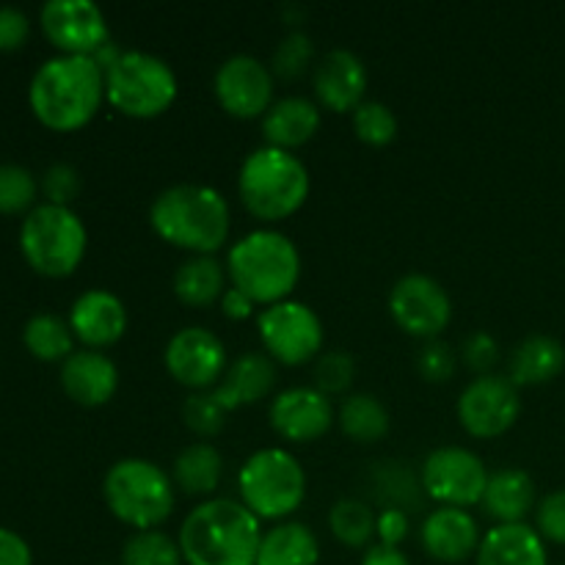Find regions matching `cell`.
I'll list each match as a JSON object with an SVG mask.
<instances>
[{
    "mask_svg": "<svg viewBox=\"0 0 565 565\" xmlns=\"http://www.w3.org/2000/svg\"><path fill=\"white\" fill-rule=\"evenodd\" d=\"M28 99L33 116L50 130H81L103 105L105 72L94 55H55L36 70Z\"/></svg>",
    "mask_w": 565,
    "mask_h": 565,
    "instance_id": "obj_1",
    "label": "cell"
},
{
    "mask_svg": "<svg viewBox=\"0 0 565 565\" xmlns=\"http://www.w3.org/2000/svg\"><path fill=\"white\" fill-rule=\"evenodd\" d=\"M177 541L188 565H257L263 527L243 502L213 497L188 513Z\"/></svg>",
    "mask_w": 565,
    "mask_h": 565,
    "instance_id": "obj_2",
    "label": "cell"
},
{
    "mask_svg": "<svg viewBox=\"0 0 565 565\" xmlns=\"http://www.w3.org/2000/svg\"><path fill=\"white\" fill-rule=\"evenodd\" d=\"M149 224L177 248L191 254H215L230 237L232 213L224 193L196 182H180L154 196Z\"/></svg>",
    "mask_w": 565,
    "mask_h": 565,
    "instance_id": "obj_3",
    "label": "cell"
},
{
    "mask_svg": "<svg viewBox=\"0 0 565 565\" xmlns=\"http://www.w3.org/2000/svg\"><path fill=\"white\" fill-rule=\"evenodd\" d=\"M226 276L232 287L246 292L254 303L287 301L301 279V252L276 230H254L232 243L226 254Z\"/></svg>",
    "mask_w": 565,
    "mask_h": 565,
    "instance_id": "obj_4",
    "label": "cell"
},
{
    "mask_svg": "<svg viewBox=\"0 0 565 565\" xmlns=\"http://www.w3.org/2000/svg\"><path fill=\"white\" fill-rule=\"evenodd\" d=\"M309 169L298 154L279 147H259L246 154L237 174V191L254 218L281 221L303 207L309 196Z\"/></svg>",
    "mask_w": 565,
    "mask_h": 565,
    "instance_id": "obj_5",
    "label": "cell"
},
{
    "mask_svg": "<svg viewBox=\"0 0 565 565\" xmlns=\"http://www.w3.org/2000/svg\"><path fill=\"white\" fill-rule=\"evenodd\" d=\"M108 511L127 527L158 530L174 511V478L147 461V458H121L108 469L103 483Z\"/></svg>",
    "mask_w": 565,
    "mask_h": 565,
    "instance_id": "obj_6",
    "label": "cell"
},
{
    "mask_svg": "<svg viewBox=\"0 0 565 565\" xmlns=\"http://www.w3.org/2000/svg\"><path fill=\"white\" fill-rule=\"evenodd\" d=\"M88 235L81 215L58 204H36L20 226V248L36 274L64 279L86 257Z\"/></svg>",
    "mask_w": 565,
    "mask_h": 565,
    "instance_id": "obj_7",
    "label": "cell"
},
{
    "mask_svg": "<svg viewBox=\"0 0 565 565\" xmlns=\"http://www.w3.org/2000/svg\"><path fill=\"white\" fill-rule=\"evenodd\" d=\"M241 502L263 522L292 516L307 500V472L292 452L265 447L246 458L237 475Z\"/></svg>",
    "mask_w": 565,
    "mask_h": 565,
    "instance_id": "obj_8",
    "label": "cell"
},
{
    "mask_svg": "<svg viewBox=\"0 0 565 565\" xmlns=\"http://www.w3.org/2000/svg\"><path fill=\"white\" fill-rule=\"evenodd\" d=\"M177 75L163 58L143 50H121L105 70V99L132 119H154L174 105Z\"/></svg>",
    "mask_w": 565,
    "mask_h": 565,
    "instance_id": "obj_9",
    "label": "cell"
},
{
    "mask_svg": "<svg viewBox=\"0 0 565 565\" xmlns=\"http://www.w3.org/2000/svg\"><path fill=\"white\" fill-rule=\"evenodd\" d=\"M259 340L274 362L298 367L323 353V323L318 312L301 301H279L257 318Z\"/></svg>",
    "mask_w": 565,
    "mask_h": 565,
    "instance_id": "obj_10",
    "label": "cell"
},
{
    "mask_svg": "<svg viewBox=\"0 0 565 565\" xmlns=\"http://www.w3.org/2000/svg\"><path fill=\"white\" fill-rule=\"evenodd\" d=\"M423 489L441 508H472L483 502L489 469L478 452L467 447H439L423 463Z\"/></svg>",
    "mask_w": 565,
    "mask_h": 565,
    "instance_id": "obj_11",
    "label": "cell"
},
{
    "mask_svg": "<svg viewBox=\"0 0 565 565\" xmlns=\"http://www.w3.org/2000/svg\"><path fill=\"white\" fill-rule=\"evenodd\" d=\"M522 414L519 386L508 375H478L458 397V419L475 439H497L516 425Z\"/></svg>",
    "mask_w": 565,
    "mask_h": 565,
    "instance_id": "obj_12",
    "label": "cell"
},
{
    "mask_svg": "<svg viewBox=\"0 0 565 565\" xmlns=\"http://www.w3.org/2000/svg\"><path fill=\"white\" fill-rule=\"evenodd\" d=\"M390 312L406 334L419 340H439L450 326L452 301L445 287L428 274H406L392 285Z\"/></svg>",
    "mask_w": 565,
    "mask_h": 565,
    "instance_id": "obj_13",
    "label": "cell"
},
{
    "mask_svg": "<svg viewBox=\"0 0 565 565\" xmlns=\"http://www.w3.org/2000/svg\"><path fill=\"white\" fill-rule=\"evenodd\" d=\"M166 370L193 392L215 390L226 373V348L204 326H188L169 340L163 353Z\"/></svg>",
    "mask_w": 565,
    "mask_h": 565,
    "instance_id": "obj_14",
    "label": "cell"
},
{
    "mask_svg": "<svg viewBox=\"0 0 565 565\" xmlns=\"http://www.w3.org/2000/svg\"><path fill=\"white\" fill-rule=\"evenodd\" d=\"M39 17L61 55H97L110 42L108 17L92 0H50Z\"/></svg>",
    "mask_w": 565,
    "mask_h": 565,
    "instance_id": "obj_15",
    "label": "cell"
},
{
    "mask_svg": "<svg viewBox=\"0 0 565 565\" xmlns=\"http://www.w3.org/2000/svg\"><path fill=\"white\" fill-rule=\"evenodd\" d=\"M213 88L221 108L237 119L265 116L274 105V72L248 53L230 55L215 72Z\"/></svg>",
    "mask_w": 565,
    "mask_h": 565,
    "instance_id": "obj_16",
    "label": "cell"
},
{
    "mask_svg": "<svg viewBox=\"0 0 565 565\" xmlns=\"http://www.w3.org/2000/svg\"><path fill=\"white\" fill-rule=\"evenodd\" d=\"M268 417L276 434L296 445L318 441L320 436L329 434L337 419L331 397H326L315 386H290L279 392L270 403Z\"/></svg>",
    "mask_w": 565,
    "mask_h": 565,
    "instance_id": "obj_17",
    "label": "cell"
},
{
    "mask_svg": "<svg viewBox=\"0 0 565 565\" xmlns=\"http://www.w3.org/2000/svg\"><path fill=\"white\" fill-rule=\"evenodd\" d=\"M70 329L92 351L114 345L127 331V309L119 296L94 287L81 292L70 309Z\"/></svg>",
    "mask_w": 565,
    "mask_h": 565,
    "instance_id": "obj_18",
    "label": "cell"
},
{
    "mask_svg": "<svg viewBox=\"0 0 565 565\" xmlns=\"http://www.w3.org/2000/svg\"><path fill=\"white\" fill-rule=\"evenodd\" d=\"M367 83L370 75L364 61L345 47L329 50L315 66V94L334 114H353L364 103Z\"/></svg>",
    "mask_w": 565,
    "mask_h": 565,
    "instance_id": "obj_19",
    "label": "cell"
},
{
    "mask_svg": "<svg viewBox=\"0 0 565 565\" xmlns=\"http://www.w3.org/2000/svg\"><path fill=\"white\" fill-rule=\"evenodd\" d=\"M423 550L439 563H463L478 555L483 541L478 522L463 508H436L419 530Z\"/></svg>",
    "mask_w": 565,
    "mask_h": 565,
    "instance_id": "obj_20",
    "label": "cell"
},
{
    "mask_svg": "<svg viewBox=\"0 0 565 565\" xmlns=\"http://www.w3.org/2000/svg\"><path fill=\"white\" fill-rule=\"evenodd\" d=\"M61 386L81 406H105L116 395L119 370L103 351L83 348V351L72 353L61 367Z\"/></svg>",
    "mask_w": 565,
    "mask_h": 565,
    "instance_id": "obj_21",
    "label": "cell"
},
{
    "mask_svg": "<svg viewBox=\"0 0 565 565\" xmlns=\"http://www.w3.org/2000/svg\"><path fill=\"white\" fill-rule=\"evenodd\" d=\"M276 384V364L268 353H243L241 359L226 367L224 379L215 386V397L226 412H235L241 406H252V403L263 401L270 395Z\"/></svg>",
    "mask_w": 565,
    "mask_h": 565,
    "instance_id": "obj_22",
    "label": "cell"
},
{
    "mask_svg": "<svg viewBox=\"0 0 565 565\" xmlns=\"http://www.w3.org/2000/svg\"><path fill=\"white\" fill-rule=\"evenodd\" d=\"M478 565H550L546 544L530 524H497L483 535L475 555Z\"/></svg>",
    "mask_w": 565,
    "mask_h": 565,
    "instance_id": "obj_23",
    "label": "cell"
},
{
    "mask_svg": "<svg viewBox=\"0 0 565 565\" xmlns=\"http://www.w3.org/2000/svg\"><path fill=\"white\" fill-rule=\"evenodd\" d=\"M320 130V108L307 97H281L265 110L263 116V136L268 147H279L292 152L312 141L315 132Z\"/></svg>",
    "mask_w": 565,
    "mask_h": 565,
    "instance_id": "obj_24",
    "label": "cell"
},
{
    "mask_svg": "<svg viewBox=\"0 0 565 565\" xmlns=\"http://www.w3.org/2000/svg\"><path fill=\"white\" fill-rule=\"evenodd\" d=\"M565 367V348L550 334H530L513 348L508 379L516 386H535L557 379Z\"/></svg>",
    "mask_w": 565,
    "mask_h": 565,
    "instance_id": "obj_25",
    "label": "cell"
},
{
    "mask_svg": "<svg viewBox=\"0 0 565 565\" xmlns=\"http://www.w3.org/2000/svg\"><path fill=\"white\" fill-rule=\"evenodd\" d=\"M483 505L489 516H494L500 524L524 522V516L535 508L533 478L516 467L497 469V472L489 475Z\"/></svg>",
    "mask_w": 565,
    "mask_h": 565,
    "instance_id": "obj_26",
    "label": "cell"
},
{
    "mask_svg": "<svg viewBox=\"0 0 565 565\" xmlns=\"http://www.w3.org/2000/svg\"><path fill=\"white\" fill-rule=\"evenodd\" d=\"M226 292V268L213 254H191L174 274V296L185 307H213Z\"/></svg>",
    "mask_w": 565,
    "mask_h": 565,
    "instance_id": "obj_27",
    "label": "cell"
},
{
    "mask_svg": "<svg viewBox=\"0 0 565 565\" xmlns=\"http://www.w3.org/2000/svg\"><path fill=\"white\" fill-rule=\"evenodd\" d=\"M318 535L301 522H279L263 533L257 565H318Z\"/></svg>",
    "mask_w": 565,
    "mask_h": 565,
    "instance_id": "obj_28",
    "label": "cell"
},
{
    "mask_svg": "<svg viewBox=\"0 0 565 565\" xmlns=\"http://www.w3.org/2000/svg\"><path fill=\"white\" fill-rule=\"evenodd\" d=\"M224 472V458L218 447L207 441H193L174 458V483L191 497L213 494Z\"/></svg>",
    "mask_w": 565,
    "mask_h": 565,
    "instance_id": "obj_29",
    "label": "cell"
},
{
    "mask_svg": "<svg viewBox=\"0 0 565 565\" xmlns=\"http://www.w3.org/2000/svg\"><path fill=\"white\" fill-rule=\"evenodd\" d=\"M337 423H340L342 434L351 436L353 441H362V445L381 441L392 428L386 406L375 395H367V392H356V395L342 397Z\"/></svg>",
    "mask_w": 565,
    "mask_h": 565,
    "instance_id": "obj_30",
    "label": "cell"
},
{
    "mask_svg": "<svg viewBox=\"0 0 565 565\" xmlns=\"http://www.w3.org/2000/svg\"><path fill=\"white\" fill-rule=\"evenodd\" d=\"M373 491L375 500L384 508H397V511H414L423 502V480L414 478V472L408 467H403L401 461H379L373 469Z\"/></svg>",
    "mask_w": 565,
    "mask_h": 565,
    "instance_id": "obj_31",
    "label": "cell"
},
{
    "mask_svg": "<svg viewBox=\"0 0 565 565\" xmlns=\"http://www.w3.org/2000/svg\"><path fill=\"white\" fill-rule=\"evenodd\" d=\"M22 342L42 362H66L75 353L72 351L75 334L70 329V320L50 312H39L28 320L22 329Z\"/></svg>",
    "mask_w": 565,
    "mask_h": 565,
    "instance_id": "obj_32",
    "label": "cell"
},
{
    "mask_svg": "<svg viewBox=\"0 0 565 565\" xmlns=\"http://www.w3.org/2000/svg\"><path fill=\"white\" fill-rule=\"evenodd\" d=\"M375 522H379V513L364 500H353V497H342L329 511L331 535L351 550H367L373 544Z\"/></svg>",
    "mask_w": 565,
    "mask_h": 565,
    "instance_id": "obj_33",
    "label": "cell"
},
{
    "mask_svg": "<svg viewBox=\"0 0 565 565\" xmlns=\"http://www.w3.org/2000/svg\"><path fill=\"white\" fill-rule=\"evenodd\" d=\"M180 541L160 530H138L121 546V565H182Z\"/></svg>",
    "mask_w": 565,
    "mask_h": 565,
    "instance_id": "obj_34",
    "label": "cell"
},
{
    "mask_svg": "<svg viewBox=\"0 0 565 565\" xmlns=\"http://www.w3.org/2000/svg\"><path fill=\"white\" fill-rule=\"evenodd\" d=\"M353 132L359 136V141L370 143V147H386L397 136L395 110L381 99H364L353 110Z\"/></svg>",
    "mask_w": 565,
    "mask_h": 565,
    "instance_id": "obj_35",
    "label": "cell"
},
{
    "mask_svg": "<svg viewBox=\"0 0 565 565\" xmlns=\"http://www.w3.org/2000/svg\"><path fill=\"white\" fill-rule=\"evenodd\" d=\"M353 379H356V362L348 351L331 348V351L320 353L315 362V390L323 392L326 397L348 395Z\"/></svg>",
    "mask_w": 565,
    "mask_h": 565,
    "instance_id": "obj_36",
    "label": "cell"
},
{
    "mask_svg": "<svg viewBox=\"0 0 565 565\" xmlns=\"http://www.w3.org/2000/svg\"><path fill=\"white\" fill-rule=\"evenodd\" d=\"M315 58V42L303 31H292L276 44L274 61H270V72L281 81H298L303 72L309 70Z\"/></svg>",
    "mask_w": 565,
    "mask_h": 565,
    "instance_id": "obj_37",
    "label": "cell"
},
{
    "mask_svg": "<svg viewBox=\"0 0 565 565\" xmlns=\"http://www.w3.org/2000/svg\"><path fill=\"white\" fill-rule=\"evenodd\" d=\"M226 408L221 406V401L215 397L213 390L191 392L182 403V419H185L188 428L199 436H215L226 423Z\"/></svg>",
    "mask_w": 565,
    "mask_h": 565,
    "instance_id": "obj_38",
    "label": "cell"
},
{
    "mask_svg": "<svg viewBox=\"0 0 565 565\" xmlns=\"http://www.w3.org/2000/svg\"><path fill=\"white\" fill-rule=\"evenodd\" d=\"M36 191L39 185L31 171L14 163L0 166V213L14 215L31 210Z\"/></svg>",
    "mask_w": 565,
    "mask_h": 565,
    "instance_id": "obj_39",
    "label": "cell"
},
{
    "mask_svg": "<svg viewBox=\"0 0 565 565\" xmlns=\"http://www.w3.org/2000/svg\"><path fill=\"white\" fill-rule=\"evenodd\" d=\"M458 367V353L447 345L445 340H425V345L417 353V373L425 381H450L456 375Z\"/></svg>",
    "mask_w": 565,
    "mask_h": 565,
    "instance_id": "obj_40",
    "label": "cell"
},
{
    "mask_svg": "<svg viewBox=\"0 0 565 565\" xmlns=\"http://www.w3.org/2000/svg\"><path fill=\"white\" fill-rule=\"evenodd\" d=\"M81 174L70 163H53L42 177V191L47 196V204H58V207H70L72 199L81 193Z\"/></svg>",
    "mask_w": 565,
    "mask_h": 565,
    "instance_id": "obj_41",
    "label": "cell"
},
{
    "mask_svg": "<svg viewBox=\"0 0 565 565\" xmlns=\"http://www.w3.org/2000/svg\"><path fill=\"white\" fill-rule=\"evenodd\" d=\"M461 359L472 373L491 375L494 364L500 362V345H497V340L489 331H475V334H469L463 340Z\"/></svg>",
    "mask_w": 565,
    "mask_h": 565,
    "instance_id": "obj_42",
    "label": "cell"
},
{
    "mask_svg": "<svg viewBox=\"0 0 565 565\" xmlns=\"http://www.w3.org/2000/svg\"><path fill=\"white\" fill-rule=\"evenodd\" d=\"M535 519H539L541 539L565 544V489L546 494L544 500L539 502Z\"/></svg>",
    "mask_w": 565,
    "mask_h": 565,
    "instance_id": "obj_43",
    "label": "cell"
},
{
    "mask_svg": "<svg viewBox=\"0 0 565 565\" xmlns=\"http://www.w3.org/2000/svg\"><path fill=\"white\" fill-rule=\"evenodd\" d=\"M28 33H31V22L14 6H0V50L11 53L25 44Z\"/></svg>",
    "mask_w": 565,
    "mask_h": 565,
    "instance_id": "obj_44",
    "label": "cell"
},
{
    "mask_svg": "<svg viewBox=\"0 0 565 565\" xmlns=\"http://www.w3.org/2000/svg\"><path fill=\"white\" fill-rule=\"evenodd\" d=\"M375 535H379V544L401 546L408 535V513L397 511V508H384L375 522Z\"/></svg>",
    "mask_w": 565,
    "mask_h": 565,
    "instance_id": "obj_45",
    "label": "cell"
},
{
    "mask_svg": "<svg viewBox=\"0 0 565 565\" xmlns=\"http://www.w3.org/2000/svg\"><path fill=\"white\" fill-rule=\"evenodd\" d=\"M0 565H33L31 546L11 530L0 527Z\"/></svg>",
    "mask_w": 565,
    "mask_h": 565,
    "instance_id": "obj_46",
    "label": "cell"
},
{
    "mask_svg": "<svg viewBox=\"0 0 565 565\" xmlns=\"http://www.w3.org/2000/svg\"><path fill=\"white\" fill-rule=\"evenodd\" d=\"M254 307H257V303H254L246 292L237 290V287H226V292L221 296V309H224L226 318H232V320L252 318Z\"/></svg>",
    "mask_w": 565,
    "mask_h": 565,
    "instance_id": "obj_47",
    "label": "cell"
},
{
    "mask_svg": "<svg viewBox=\"0 0 565 565\" xmlns=\"http://www.w3.org/2000/svg\"><path fill=\"white\" fill-rule=\"evenodd\" d=\"M362 565H412L401 546H386V544H370L364 550Z\"/></svg>",
    "mask_w": 565,
    "mask_h": 565,
    "instance_id": "obj_48",
    "label": "cell"
}]
</instances>
